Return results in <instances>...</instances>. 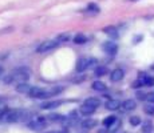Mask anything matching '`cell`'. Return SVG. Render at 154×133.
Wrapping results in <instances>:
<instances>
[{
    "mask_svg": "<svg viewBox=\"0 0 154 133\" xmlns=\"http://www.w3.org/2000/svg\"><path fill=\"white\" fill-rule=\"evenodd\" d=\"M11 75H12V77H14V82L20 84V82H26L29 79L31 71H29L28 68H17V69H15Z\"/></svg>",
    "mask_w": 154,
    "mask_h": 133,
    "instance_id": "cell-1",
    "label": "cell"
},
{
    "mask_svg": "<svg viewBox=\"0 0 154 133\" xmlns=\"http://www.w3.org/2000/svg\"><path fill=\"white\" fill-rule=\"evenodd\" d=\"M97 64V59L93 57H81L76 63V72L82 73L83 71H86L87 68H91Z\"/></svg>",
    "mask_w": 154,
    "mask_h": 133,
    "instance_id": "cell-2",
    "label": "cell"
},
{
    "mask_svg": "<svg viewBox=\"0 0 154 133\" xmlns=\"http://www.w3.org/2000/svg\"><path fill=\"white\" fill-rule=\"evenodd\" d=\"M22 113H23V109H10L3 121H5V123H16V121H20Z\"/></svg>",
    "mask_w": 154,
    "mask_h": 133,
    "instance_id": "cell-3",
    "label": "cell"
},
{
    "mask_svg": "<svg viewBox=\"0 0 154 133\" xmlns=\"http://www.w3.org/2000/svg\"><path fill=\"white\" fill-rule=\"evenodd\" d=\"M58 41L56 40H48V41H44L42 43L39 47L36 48V52L38 53H46V52H50L52 51V49H55L56 47H58Z\"/></svg>",
    "mask_w": 154,
    "mask_h": 133,
    "instance_id": "cell-4",
    "label": "cell"
},
{
    "mask_svg": "<svg viewBox=\"0 0 154 133\" xmlns=\"http://www.w3.org/2000/svg\"><path fill=\"white\" fill-rule=\"evenodd\" d=\"M28 126L32 129V131H40L46 126V119L44 117H34L31 121L28 123Z\"/></svg>",
    "mask_w": 154,
    "mask_h": 133,
    "instance_id": "cell-5",
    "label": "cell"
},
{
    "mask_svg": "<svg viewBox=\"0 0 154 133\" xmlns=\"http://www.w3.org/2000/svg\"><path fill=\"white\" fill-rule=\"evenodd\" d=\"M63 88L60 87H52V88H48V89H43V93L40 96V99H47L50 96H54V94H58L59 92H62Z\"/></svg>",
    "mask_w": 154,
    "mask_h": 133,
    "instance_id": "cell-6",
    "label": "cell"
},
{
    "mask_svg": "<svg viewBox=\"0 0 154 133\" xmlns=\"http://www.w3.org/2000/svg\"><path fill=\"white\" fill-rule=\"evenodd\" d=\"M103 49H105L109 55H115L118 51V45L114 41H106V43L103 44Z\"/></svg>",
    "mask_w": 154,
    "mask_h": 133,
    "instance_id": "cell-7",
    "label": "cell"
},
{
    "mask_svg": "<svg viewBox=\"0 0 154 133\" xmlns=\"http://www.w3.org/2000/svg\"><path fill=\"white\" fill-rule=\"evenodd\" d=\"M123 76H125V72H123V69H121V68H117V69H114L111 72L110 80H111L112 82H118V81H121V80L123 79Z\"/></svg>",
    "mask_w": 154,
    "mask_h": 133,
    "instance_id": "cell-8",
    "label": "cell"
},
{
    "mask_svg": "<svg viewBox=\"0 0 154 133\" xmlns=\"http://www.w3.org/2000/svg\"><path fill=\"white\" fill-rule=\"evenodd\" d=\"M34 88V85H29L27 82H20V84L16 85V91L19 93H26L28 96V93L31 92V89Z\"/></svg>",
    "mask_w": 154,
    "mask_h": 133,
    "instance_id": "cell-9",
    "label": "cell"
},
{
    "mask_svg": "<svg viewBox=\"0 0 154 133\" xmlns=\"http://www.w3.org/2000/svg\"><path fill=\"white\" fill-rule=\"evenodd\" d=\"M62 105V101L60 100H51V101H47V103H43L40 105L42 109H54V108H58V106Z\"/></svg>",
    "mask_w": 154,
    "mask_h": 133,
    "instance_id": "cell-10",
    "label": "cell"
},
{
    "mask_svg": "<svg viewBox=\"0 0 154 133\" xmlns=\"http://www.w3.org/2000/svg\"><path fill=\"white\" fill-rule=\"evenodd\" d=\"M138 80H141L142 84L147 85V87H152V85H154V77H153V76L146 75V73H141L140 79H138Z\"/></svg>",
    "mask_w": 154,
    "mask_h": 133,
    "instance_id": "cell-11",
    "label": "cell"
},
{
    "mask_svg": "<svg viewBox=\"0 0 154 133\" xmlns=\"http://www.w3.org/2000/svg\"><path fill=\"white\" fill-rule=\"evenodd\" d=\"M135 106H137V103H135V100H133V99L125 100V101L122 103V108H123V111H126V112L134 111Z\"/></svg>",
    "mask_w": 154,
    "mask_h": 133,
    "instance_id": "cell-12",
    "label": "cell"
},
{
    "mask_svg": "<svg viewBox=\"0 0 154 133\" xmlns=\"http://www.w3.org/2000/svg\"><path fill=\"white\" fill-rule=\"evenodd\" d=\"M97 124H98V121H97V120H94V119H86V120H83L81 123V125H82V128H85V129H91V128H95Z\"/></svg>",
    "mask_w": 154,
    "mask_h": 133,
    "instance_id": "cell-13",
    "label": "cell"
},
{
    "mask_svg": "<svg viewBox=\"0 0 154 133\" xmlns=\"http://www.w3.org/2000/svg\"><path fill=\"white\" fill-rule=\"evenodd\" d=\"M121 106V103L119 100H115V99H111L109 100L107 103H106V108L109 109V111H117L118 108Z\"/></svg>",
    "mask_w": 154,
    "mask_h": 133,
    "instance_id": "cell-14",
    "label": "cell"
},
{
    "mask_svg": "<svg viewBox=\"0 0 154 133\" xmlns=\"http://www.w3.org/2000/svg\"><path fill=\"white\" fill-rule=\"evenodd\" d=\"M83 104L88 105V106H93V108H98L99 104H100V101H99V99H97V97H88Z\"/></svg>",
    "mask_w": 154,
    "mask_h": 133,
    "instance_id": "cell-15",
    "label": "cell"
},
{
    "mask_svg": "<svg viewBox=\"0 0 154 133\" xmlns=\"http://www.w3.org/2000/svg\"><path fill=\"white\" fill-rule=\"evenodd\" d=\"M103 32H106V33H107L110 37H112V39H117V37H118V31H117V28H115V27H112V25L106 27V28L103 29Z\"/></svg>",
    "mask_w": 154,
    "mask_h": 133,
    "instance_id": "cell-16",
    "label": "cell"
},
{
    "mask_svg": "<svg viewBox=\"0 0 154 133\" xmlns=\"http://www.w3.org/2000/svg\"><path fill=\"white\" fill-rule=\"evenodd\" d=\"M97 108H93V106H88V105H82L81 106V113L85 114V116H90V114H93L94 112H95Z\"/></svg>",
    "mask_w": 154,
    "mask_h": 133,
    "instance_id": "cell-17",
    "label": "cell"
},
{
    "mask_svg": "<svg viewBox=\"0 0 154 133\" xmlns=\"http://www.w3.org/2000/svg\"><path fill=\"white\" fill-rule=\"evenodd\" d=\"M91 88L94 91H98V92H103V91H106V84L102 81H94L91 84Z\"/></svg>",
    "mask_w": 154,
    "mask_h": 133,
    "instance_id": "cell-18",
    "label": "cell"
},
{
    "mask_svg": "<svg viewBox=\"0 0 154 133\" xmlns=\"http://www.w3.org/2000/svg\"><path fill=\"white\" fill-rule=\"evenodd\" d=\"M42 93H43V89H42V88L34 87V88L31 89V92L28 93V97H36V99H40Z\"/></svg>",
    "mask_w": 154,
    "mask_h": 133,
    "instance_id": "cell-19",
    "label": "cell"
},
{
    "mask_svg": "<svg viewBox=\"0 0 154 133\" xmlns=\"http://www.w3.org/2000/svg\"><path fill=\"white\" fill-rule=\"evenodd\" d=\"M86 40H87V37L83 33H78L74 36V43H76V44H83L86 43Z\"/></svg>",
    "mask_w": 154,
    "mask_h": 133,
    "instance_id": "cell-20",
    "label": "cell"
},
{
    "mask_svg": "<svg viewBox=\"0 0 154 133\" xmlns=\"http://www.w3.org/2000/svg\"><path fill=\"white\" fill-rule=\"evenodd\" d=\"M115 121H117V117H115V116H109L107 119L103 120V125L107 126V128H110V126L115 123Z\"/></svg>",
    "mask_w": 154,
    "mask_h": 133,
    "instance_id": "cell-21",
    "label": "cell"
},
{
    "mask_svg": "<svg viewBox=\"0 0 154 133\" xmlns=\"http://www.w3.org/2000/svg\"><path fill=\"white\" fill-rule=\"evenodd\" d=\"M142 131L143 133H150L153 131V123L152 121H146V123H143V128H142Z\"/></svg>",
    "mask_w": 154,
    "mask_h": 133,
    "instance_id": "cell-22",
    "label": "cell"
},
{
    "mask_svg": "<svg viewBox=\"0 0 154 133\" xmlns=\"http://www.w3.org/2000/svg\"><path fill=\"white\" fill-rule=\"evenodd\" d=\"M106 73H107V68L106 67H97V69H95V75L97 76H105Z\"/></svg>",
    "mask_w": 154,
    "mask_h": 133,
    "instance_id": "cell-23",
    "label": "cell"
},
{
    "mask_svg": "<svg viewBox=\"0 0 154 133\" xmlns=\"http://www.w3.org/2000/svg\"><path fill=\"white\" fill-rule=\"evenodd\" d=\"M129 121H130V124H131L133 126H137V125H140L141 124V117L140 116H131L129 119Z\"/></svg>",
    "mask_w": 154,
    "mask_h": 133,
    "instance_id": "cell-24",
    "label": "cell"
},
{
    "mask_svg": "<svg viewBox=\"0 0 154 133\" xmlns=\"http://www.w3.org/2000/svg\"><path fill=\"white\" fill-rule=\"evenodd\" d=\"M48 119L51 121H60V123H63L64 116H62V114H50Z\"/></svg>",
    "mask_w": 154,
    "mask_h": 133,
    "instance_id": "cell-25",
    "label": "cell"
},
{
    "mask_svg": "<svg viewBox=\"0 0 154 133\" xmlns=\"http://www.w3.org/2000/svg\"><path fill=\"white\" fill-rule=\"evenodd\" d=\"M8 111H10V109H8L7 106H2V105H0V121L4 120V117H5V114H7Z\"/></svg>",
    "mask_w": 154,
    "mask_h": 133,
    "instance_id": "cell-26",
    "label": "cell"
},
{
    "mask_svg": "<svg viewBox=\"0 0 154 133\" xmlns=\"http://www.w3.org/2000/svg\"><path fill=\"white\" fill-rule=\"evenodd\" d=\"M87 10L91 11V12H99V7L95 4V3H90V4L87 5Z\"/></svg>",
    "mask_w": 154,
    "mask_h": 133,
    "instance_id": "cell-27",
    "label": "cell"
},
{
    "mask_svg": "<svg viewBox=\"0 0 154 133\" xmlns=\"http://www.w3.org/2000/svg\"><path fill=\"white\" fill-rule=\"evenodd\" d=\"M143 111H145V113H147V114H150V116H153L154 114V105H146L143 108Z\"/></svg>",
    "mask_w": 154,
    "mask_h": 133,
    "instance_id": "cell-28",
    "label": "cell"
},
{
    "mask_svg": "<svg viewBox=\"0 0 154 133\" xmlns=\"http://www.w3.org/2000/svg\"><path fill=\"white\" fill-rule=\"evenodd\" d=\"M119 126H121V123H119V121H115V123L114 124H112V125L110 126V128H109V131H110V132H115V131H117V129H119Z\"/></svg>",
    "mask_w": 154,
    "mask_h": 133,
    "instance_id": "cell-29",
    "label": "cell"
},
{
    "mask_svg": "<svg viewBox=\"0 0 154 133\" xmlns=\"http://www.w3.org/2000/svg\"><path fill=\"white\" fill-rule=\"evenodd\" d=\"M3 81H4V84H11V82H14V77H12V75H7V76H4V79H3Z\"/></svg>",
    "mask_w": 154,
    "mask_h": 133,
    "instance_id": "cell-30",
    "label": "cell"
},
{
    "mask_svg": "<svg viewBox=\"0 0 154 133\" xmlns=\"http://www.w3.org/2000/svg\"><path fill=\"white\" fill-rule=\"evenodd\" d=\"M142 85H143V84H142V81H141V80H137V81H134V82H133V85H131V87H133V88H138V87H142Z\"/></svg>",
    "mask_w": 154,
    "mask_h": 133,
    "instance_id": "cell-31",
    "label": "cell"
},
{
    "mask_svg": "<svg viewBox=\"0 0 154 133\" xmlns=\"http://www.w3.org/2000/svg\"><path fill=\"white\" fill-rule=\"evenodd\" d=\"M146 100H147L149 103H154V93H147Z\"/></svg>",
    "mask_w": 154,
    "mask_h": 133,
    "instance_id": "cell-32",
    "label": "cell"
},
{
    "mask_svg": "<svg viewBox=\"0 0 154 133\" xmlns=\"http://www.w3.org/2000/svg\"><path fill=\"white\" fill-rule=\"evenodd\" d=\"M3 103H4V97L0 96V104H3Z\"/></svg>",
    "mask_w": 154,
    "mask_h": 133,
    "instance_id": "cell-33",
    "label": "cell"
},
{
    "mask_svg": "<svg viewBox=\"0 0 154 133\" xmlns=\"http://www.w3.org/2000/svg\"><path fill=\"white\" fill-rule=\"evenodd\" d=\"M3 71H4V69H3V67H2V65H0V76H2V75H3Z\"/></svg>",
    "mask_w": 154,
    "mask_h": 133,
    "instance_id": "cell-34",
    "label": "cell"
},
{
    "mask_svg": "<svg viewBox=\"0 0 154 133\" xmlns=\"http://www.w3.org/2000/svg\"><path fill=\"white\" fill-rule=\"evenodd\" d=\"M46 133H62V132H58V131H51V132H46Z\"/></svg>",
    "mask_w": 154,
    "mask_h": 133,
    "instance_id": "cell-35",
    "label": "cell"
}]
</instances>
